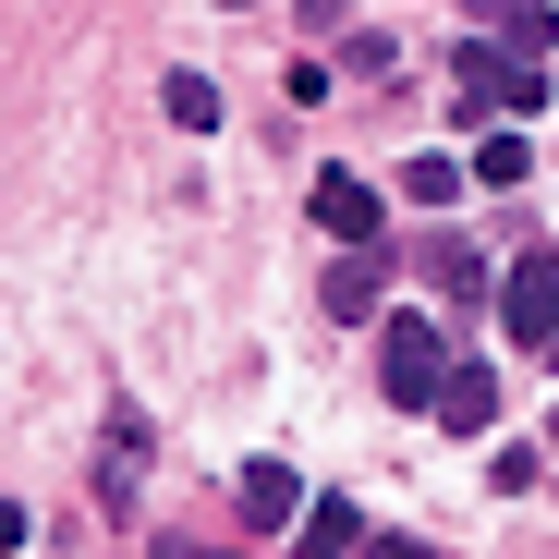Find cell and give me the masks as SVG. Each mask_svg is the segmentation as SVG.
I'll use <instances>...</instances> for the list:
<instances>
[{"label":"cell","mask_w":559,"mask_h":559,"mask_svg":"<svg viewBox=\"0 0 559 559\" xmlns=\"http://www.w3.org/2000/svg\"><path fill=\"white\" fill-rule=\"evenodd\" d=\"M378 378H390L402 414H414V402L438 414V390H450V341H438V317H390V329H378Z\"/></svg>","instance_id":"1"},{"label":"cell","mask_w":559,"mask_h":559,"mask_svg":"<svg viewBox=\"0 0 559 559\" xmlns=\"http://www.w3.org/2000/svg\"><path fill=\"white\" fill-rule=\"evenodd\" d=\"M499 329H511V353H559V255H523L499 280Z\"/></svg>","instance_id":"2"},{"label":"cell","mask_w":559,"mask_h":559,"mask_svg":"<svg viewBox=\"0 0 559 559\" xmlns=\"http://www.w3.org/2000/svg\"><path fill=\"white\" fill-rule=\"evenodd\" d=\"M305 207H317L329 243H378V231H390V195H378L365 170H317V195H305Z\"/></svg>","instance_id":"3"},{"label":"cell","mask_w":559,"mask_h":559,"mask_svg":"<svg viewBox=\"0 0 559 559\" xmlns=\"http://www.w3.org/2000/svg\"><path fill=\"white\" fill-rule=\"evenodd\" d=\"M378 280H390L378 243H341V267L317 280V305H329V317H378Z\"/></svg>","instance_id":"4"},{"label":"cell","mask_w":559,"mask_h":559,"mask_svg":"<svg viewBox=\"0 0 559 559\" xmlns=\"http://www.w3.org/2000/svg\"><path fill=\"white\" fill-rule=\"evenodd\" d=\"M231 499H243V523H255V535H280V523L305 511V487H293V462H243V487H231Z\"/></svg>","instance_id":"5"},{"label":"cell","mask_w":559,"mask_h":559,"mask_svg":"<svg viewBox=\"0 0 559 559\" xmlns=\"http://www.w3.org/2000/svg\"><path fill=\"white\" fill-rule=\"evenodd\" d=\"M438 426H462V438H487V426H499V378H487V365H450V390H438Z\"/></svg>","instance_id":"6"},{"label":"cell","mask_w":559,"mask_h":559,"mask_svg":"<svg viewBox=\"0 0 559 559\" xmlns=\"http://www.w3.org/2000/svg\"><path fill=\"white\" fill-rule=\"evenodd\" d=\"M353 547H365L353 499H305V547H293V559H353Z\"/></svg>","instance_id":"7"},{"label":"cell","mask_w":559,"mask_h":559,"mask_svg":"<svg viewBox=\"0 0 559 559\" xmlns=\"http://www.w3.org/2000/svg\"><path fill=\"white\" fill-rule=\"evenodd\" d=\"M414 267L438 280V293H450V305H487V255H475V243H426Z\"/></svg>","instance_id":"8"},{"label":"cell","mask_w":559,"mask_h":559,"mask_svg":"<svg viewBox=\"0 0 559 559\" xmlns=\"http://www.w3.org/2000/svg\"><path fill=\"white\" fill-rule=\"evenodd\" d=\"M462 182H475V158H414V170H402V195H414V207H450Z\"/></svg>","instance_id":"9"},{"label":"cell","mask_w":559,"mask_h":559,"mask_svg":"<svg viewBox=\"0 0 559 559\" xmlns=\"http://www.w3.org/2000/svg\"><path fill=\"white\" fill-rule=\"evenodd\" d=\"M158 98H170V122H182V134H207V122H219V85H207V73H170Z\"/></svg>","instance_id":"10"},{"label":"cell","mask_w":559,"mask_h":559,"mask_svg":"<svg viewBox=\"0 0 559 559\" xmlns=\"http://www.w3.org/2000/svg\"><path fill=\"white\" fill-rule=\"evenodd\" d=\"M523 170H535V146H523V134H511V122H499V134H487V146H475V182H523Z\"/></svg>","instance_id":"11"},{"label":"cell","mask_w":559,"mask_h":559,"mask_svg":"<svg viewBox=\"0 0 559 559\" xmlns=\"http://www.w3.org/2000/svg\"><path fill=\"white\" fill-rule=\"evenodd\" d=\"M134 438H146V426H134V414H110V499H134V462H146Z\"/></svg>","instance_id":"12"},{"label":"cell","mask_w":559,"mask_h":559,"mask_svg":"<svg viewBox=\"0 0 559 559\" xmlns=\"http://www.w3.org/2000/svg\"><path fill=\"white\" fill-rule=\"evenodd\" d=\"M475 25H547V0H475Z\"/></svg>","instance_id":"13"},{"label":"cell","mask_w":559,"mask_h":559,"mask_svg":"<svg viewBox=\"0 0 559 559\" xmlns=\"http://www.w3.org/2000/svg\"><path fill=\"white\" fill-rule=\"evenodd\" d=\"M365 559H438L426 535H378V547H365Z\"/></svg>","instance_id":"14"},{"label":"cell","mask_w":559,"mask_h":559,"mask_svg":"<svg viewBox=\"0 0 559 559\" xmlns=\"http://www.w3.org/2000/svg\"><path fill=\"white\" fill-rule=\"evenodd\" d=\"M170 559H219V547H170Z\"/></svg>","instance_id":"15"},{"label":"cell","mask_w":559,"mask_h":559,"mask_svg":"<svg viewBox=\"0 0 559 559\" xmlns=\"http://www.w3.org/2000/svg\"><path fill=\"white\" fill-rule=\"evenodd\" d=\"M547 450H559V414H547Z\"/></svg>","instance_id":"16"},{"label":"cell","mask_w":559,"mask_h":559,"mask_svg":"<svg viewBox=\"0 0 559 559\" xmlns=\"http://www.w3.org/2000/svg\"><path fill=\"white\" fill-rule=\"evenodd\" d=\"M231 13H255V0H231Z\"/></svg>","instance_id":"17"},{"label":"cell","mask_w":559,"mask_h":559,"mask_svg":"<svg viewBox=\"0 0 559 559\" xmlns=\"http://www.w3.org/2000/svg\"><path fill=\"white\" fill-rule=\"evenodd\" d=\"M547 365H559V353H547Z\"/></svg>","instance_id":"18"}]
</instances>
